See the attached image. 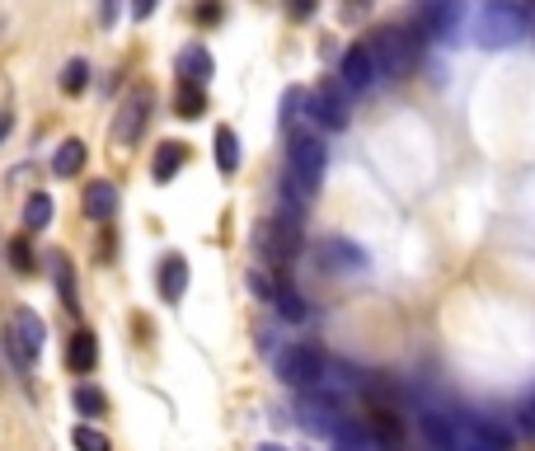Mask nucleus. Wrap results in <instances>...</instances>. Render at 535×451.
Returning a JSON list of instances; mask_svg holds the SVG:
<instances>
[{
    "instance_id": "nucleus-1",
    "label": "nucleus",
    "mask_w": 535,
    "mask_h": 451,
    "mask_svg": "<svg viewBox=\"0 0 535 451\" xmlns=\"http://www.w3.org/2000/svg\"><path fill=\"white\" fill-rule=\"evenodd\" d=\"M324 170H329V151H324L315 137H296L287 156V179H282V198H296V203H310L324 188Z\"/></svg>"
},
{
    "instance_id": "nucleus-2",
    "label": "nucleus",
    "mask_w": 535,
    "mask_h": 451,
    "mask_svg": "<svg viewBox=\"0 0 535 451\" xmlns=\"http://www.w3.org/2000/svg\"><path fill=\"white\" fill-rule=\"evenodd\" d=\"M47 343V325L43 315L33 311V306H19L15 315H10V325H5V358L15 362L19 381H29V367L38 362V353H43Z\"/></svg>"
},
{
    "instance_id": "nucleus-3",
    "label": "nucleus",
    "mask_w": 535,
    "mask_h": 451,
    "mask_svg": "<svg viewBox=\"0 0 535 451\" xmlns=\"http://www.w3.org/2000/svg\"><path fill=\"white\" fill-rule=\"evenodd\" d=\"M526 29H531V15L521 10L517 0H489L479 24H474V38H479V47H493V52H498V47L521 43Z\"/></svg>"
},
{
    "instance_id": "nucleus-4",
    "label": "nucleus",
    "mask_w": 535,
    "mask_h": 451,
    "mask_svg": "<svg viewBox=\"0 0 535 451\" xmlns=\"http://www.w3.org/2000/svg\"><path fill=\"white\" fill-rule=\"evenodd\" d=\"M301 235H306L301 203H296V198H282L277 217L268 221V231H263V249H268V259H273V264H291V259H296V249H301Z\"/></svg>"
},
{
    "instance_id": "nucleus-5",
    "label": "nucleus",
    "mask_w": 535,
    "mask_h": 451,
    "mask_svg": "<svg viewBox=\"0 0 535 451\" xmlns=\"http://www.w3.org/2000/svg\"><path fill=\"white\" fill-rule=\"evenodd\" d=\"M277 376H282L291 390H320L324 376H329V358H324L315 343H291L287 353L277 358Z\"/></svg>"
},
{
    "instance_id": "nucleus-6",
    "label": "nucleus",
    "mask_w": 535,
    "mask_h": 451,
    "mask_svg": "<svg viewBox=\"0 0 535 451\" xmlns=\"http://www.w3.org/2000/svg\"><path fill=\"white\" fill-rule=\"evenodd\" d=\"M151 104H155V94L146 90V85H132V90L123 94V104L113 113V141H118V146H137L141 141L146 123H151Z\"/></svg>"
},
{
    "instance_id": "nucleus-7",
    "label": "nucleus",
    "mask_w": 535,
    "mask_h": 451,
    "mask_svg": "<svg viewBox=\"0 0 535 451\" xmlns=\"http://www.w3.org/2000/svg\"><path fill=\"white\" fill-rule=\"evenodd\" d=\"M465 24V5L460 0H423V10H418V29L437 38V43H451Z\"/></svg>"
},
{
    "instance_id": "nucleus-8",
    "label": "nucleus",
    "mask_w": 535,
    "mask_h": 451,
    "mask_svg": "<svg viewBox=\"0 0 535 451\" xmlns=\"http://www.w3.org/2000/svg\"><path fill=\"white\" fill-rule=\"evenodd\" d=\"M376 62H381V76H390V80L409 76L413 38L404 29H381V33H376Z\"/></svg>"
},
{
    "instance_id": "nucleus-9",
    "label": "nucleus",
    "mask_w": 535,
    "mask_h": 451,
    "mask_svg": "<svg viewBox=\"0 0 535 451\" xmlns=\"http://www.w3.org/2000/svg\"><path fill=\"white\" fill-rule=\"evenodd\" d=\"M376 71H381V62H376V47H367V43H357V47H348L343 52V66H338V80H343V90H352V94H362L376 80Z\"/></svg>"
},
{
    "instance_id": "nucleus-10",
    "label": "nucleus",
    "mask_w": 535,
    "mask_h": 451,
    "mask_svg": "<svg viewBox=\"0 0 535 451\" xmlns=\"http://www.w3.org/2000/svg\"><path fill=\"white\" fill-rule=\"evenodd\" d=\"M315 259L324 264V273H362V268H367V249L352 245V240L329 235V240L315 245Z\"/></svg>"
},
{
    "instance_id": "nucleus-11",
    "label": "nucleus",
    "mask_w": 535,
    "mask_h": 451,
    "mask_svg": "<svg viewBox=\"0 0 535 451\" xmlns=\"http://www.w3.org/2000/svg\"><path fill=\"white\" fill-rule=\"evenodd\" d=\"M306 109H310V118L320 127H348V104L338 99V90L334 85H324V90H315V94H306Z\"/></svg>"
},
{
    "instance_id": "nucleus-12",
    "label": "nucleus",
    "mask_w": 535,
    "mask_h": 451,
    "mask_svg": "<svg viewBox=\"0 0 535 451\" xmlns=\"http://www.w3.org/2000/svg\"><path fill=\"white\" fill-rule=\"evenodd\" d=\"M80 207H85V217L90 221H113V212H118V188L108 184V179H94V184L85 188Z\"/></svg>"
},
{
    "instance_id": "nucleus-13",
    "label": "nucleus",
    "mask_w": 535,
    "mask_h": 451,
    "mask_svg": "<svg viewBox=\"0 0 535 451\" xmlns=\"http://www.w3.org/2000/svg\"><path fill=\"white\" fill-rule=\"evenodd\" d=\"M188 292V259L184 254H165L160 259V296L165 301H179Z\"/></svg>"
},
{
    "instance_id": "nucleus-14",
    "label": "nucleus",
    "mask_w": 535,
    "mask_h": 451,
    "mask_svg": "<svg viewBox=\"0 0 535 451\" xmlns=\"http://www.w3.org/2000/svg\"><path fill=\"white\" fill-rule=\"evenodd\" d=\"M371 437L381 442V451H399L404 447V428H399L395 419V409H371Z\"/></svg>"
},
{
    "instance_id": "nucleus-15",
    "label": "nucleus",
    "mask_w": 535,
    "mask_h": 451,
    "mask_svg": "<svg viewBox=\"0 0 535 451\" xmlns=\"http://www.w3.org/2000/svg\"><path fill=\"white\" fill-rule=\"evenodd\" d=\"M66 362L76 367V372H94V362H99V339H94L90 329H76L71 343H66Z\"/></svg>"
},
{
    "instance_id": "nucleus-16",
    "label": "nucleus",
    "mask_w": 535,
    "mask_h": 451,
    "mask_svg": "<svg viewBox=\"0 0 535 451\" xmlns=\"http://www.w3.org/2000/svg\"><path fill=\"white\" fill-rule=\"evenodd\" d=\"M184 160H188V146H179V141H165L160 151H155L151 160V174H155V184H169L174 174L184 170Z\"/></svg>"
},
{
    "instance_id": "nucleus-17",
    "label": "nucleus",
    "mask_w": 535,
    "mask_h": 451,
    "mask_svg": "<svg viewBox=\"0 0 535 451\" xmlns=\"http://www.w3.org/2000/svg\"><path fill=\"white\" fill-rule=\"evenodd\" d=\"M52 282H57V301L66 311L80 306V292H76V273H71V259L66 254H52Z\"/></svg>"
},
{
    "instance_id": "nucleus-18",
    "label": "nucleus",
    "mask_w": 535,
    "mask_h": 451,
    "mask_svg": "<svg viewBox=\"0 0 535 451\" xmlns=\"http://www.w3.org/2000/svg\"><path fill=\"white\" fill-rule=\"evenodd\" d=\"M85 170V141H62V146H57V156H52V174H57V179H76V174Z\"/></svg>"
},
{
    "instance_id": "nucleus-19",
    "label": "nucleus",
    "mask_w": 535,
    "mask_h": 451,
    "mask_svg": "<svg viewBox=\"0 0 535 451\" xmlns=\"http://www.w3.org/2000/svg\"><path fill=\"white\" fill-rule=\"evenodd\" d=\"M273 306H277V315H282V320H291V325H301V320H306V315H310L306 296L296 292V287H291V282H277V292H273Z\"/></svg>"
},
{
    "instance_id": "nucleus-20",
    "label": "nucleus",
    "mask_w": 535,
    "mask_h": 451,
    "mask_svg": "<svg viewBox=\"0 0 535 451\" xmlns=\"http://www.w3.org/2000/svg\"><path fill=\"white\" fill-rule=\"evenodd\" d=\"M216 170L221 174L240 170V137H235L230 127H216Z\"/></svg>"
},
{
    "instance_id": "nucleus-21",
    "label": "nucleus",
    "mask_w": 535,
    "mask_h": 451,
    "mask_svg": "<svg viewBox=\"0 0 535 451\" xmlns=\"http://www.w3.org/2000/svg\"><path fill=\"white\" fill-rule=\"evenodd\" d=\"M62 94H85V85H90V62L85 57H71V62L62 66Z\"/></svg>"
},
{
    "instance_id": "nucleus-22",
    "label": "nucleus",
    "mask_w": 535,
    "mask_h": 451,
    "mask_svg": "<svg viewBox=\"0 0 535 451\" xmlns=\"http://www.w3.org/2000/svg\"><path fill=\"white\" fill-rule=\"evenodd\" d=\"M184 76L188 80H198V85H207V80H212V57H207V47H188L184 52Z\"/></svg>"
},
{
    "instance_id": "nucleus-23",
    "label": "nucleus",
    "mask_w": 535,
    "mask_h": 451,
    "mask_svg": "<svg viewBox=\"0 0 535 451\" xmlns=\"http://www.w3.org/2000/svg\"><path fill=\"white\" fill-rule=\"evenodd\" d=\"M76 409L85 414V419H104V414H108L104 390H94V386H76Z\"/></svg>"
},
{
    "instance_id": "nucleus-24",
    "label": "nucleus",
    "mask_w": 535,
    "mask_h": 451,
    "mask_svg": "<svg viewBox=\"0 0 535 451\" xmlns=\"http://www.w3.org/2000/svg\"><path fill=\"white\" fill-rule=\"evenodd\" d=\"M47 221H52V198H47V193H33L29 203H24V226H29V231H43Z\"/></svg>"
},
{
    "instance_id": "nucleus-25",
    "label": "nucleus",
    "mask_w": 535,
    "mask_h": 451,
    "mask_svg": "<svg viewBox=\"0 0 535 451\" xmlns=\"http://www.w3.org/2000/svg\"><path fill=\"white\" fill-rule=\"evenodd\" d=\"M202 113H207V94H202V85L193 80V85L179 90V118H202Z\"/></svg>"
},
{
    "instance_id": "nucleus-26",
    "label": "nucleus",
    "mask_w": 535,
    "mask_h": 451,
    "mask_svg": "<svg viewBox=\"0 0 535 451\" xmlns=\"http://www.w3.org/2000/svg\"><path fill=\"white\" fill-rule=\"evenodd\" d=\"M5 254H10V268H15L19 278H29V273H33V249H29V240H24V235H15V240L5 245Z\"/></svg>"
},
{
    "instance_id": "nucleus-27",
    "label": "nucleus",
    "mask_w": 535,
    "mask_h": 451,
    "mask_svg": "<svg viewBox=\"0 0 535 451\" xmlns=\"http://www.w3.org/2000/svg\"><path fill=\"white\" fill-rule=\"evenodd\" d=\"M71 442H76V451H113L108 437L99 433V428H90V423H76V428H71Z\"/></svg>"
},
{
    "instance_id": "nucleus-28",
    "label": "nucleus",
    "mask_w": 535,
    "mask_h": 451,
    "mask_svg": "<svg viewBox=\"0 0 535 451\" xmlns=\"http://www.w3.org/2000/svg\"><path fill=\"white\" fill-rule=\"evenodd\" d=\"M287 15H291V19H310V15H315V0H291Z\"/></svg>"
},
{
    "instance_id": "nucleus-29",
    "label": "nucleus",
    "mask_w": 535,
    "mask_h": 451,
    "mask_svg": "<svg viewBox=\"0 0 535 451\" xmlns=\"http://www.w3.org/2000/svg\"><path fill=\"white\" fill-rule=\"evenodd\" d=\"M517 419H521V428H526V433H535V395H531V400H526V405H521V414H517Z\"/></svg>"
},
{
    "instance_id": "nucleus-30",
    "label": "nucleus",
    "mask_w": 535,
    "mask_h": 451,
    "mask_svg": "<svg viewBox=\"0 0 535 451\" xmlns=\"http://www.w3.org/2000/svg\"><path fill=\"white\" fill-rule=\"evenodd\" d=\"M198 19H202V24H216V19H221V5H216V0L198 5Z\"/></svg>"
},
{
    "instance_id": "nucleus-31",
    "label": "nucleus",
    "mask_w": 535,
    "mask_h": 451,
    "mask_svg": "<svg viewBox=\"0 0 535 451\" xmlns=\"http://www.w3.org/2000/svg\"><path fill=\"white\" fill-rule=\"evenodd\" d=\"M367 10H371V0H348V5H343V15L348 19H362Z\"/></svg>"
},
{
    "instance_id": "nucleus-32",
    "label": "nucleus",
    "mask_w": 535,
    "mask_h": 451,
    "mask_svg": "<svg viewBox=\"0 0 535 451\" xmlns=\"http://www.w3.org/2000/svg\"><path fill=\"white\" fill-rule=\"evenodd\" d=\"M160 0H132V19H151V10Z\"/></svg>"
},
{
    "instance_id": "nucleus-33",
    "label": "nucleus",
    "mask_w": 535,
    "mask_h": 451,
    "mask_svg": "<svg viewBox=\"0 0 535 451\" xmlns=\"http://www.w3.org/2000/svg\"><path fill=\"white\" fill-rule=\"evenodd\" d=\"M113 19H118V0H104V24L113 29Z\"/></svg>"
},
{
    "instance_id": "nucleus-34",
    "label": "nucleus",
    "mask_w": 535,
    "mask_h": 451,
    "mask_svg": "<svg viewBox=\"0 0 535 451\" xmlns=\"http://www.w3.org/2000/svg\"><path fill=\"white\" fill-rule=\"evenodd\" d=\"M259 451H287V447H277V442H263V447Z\"/></svg>"
}]
</instances>
